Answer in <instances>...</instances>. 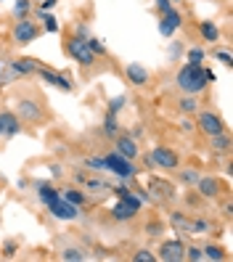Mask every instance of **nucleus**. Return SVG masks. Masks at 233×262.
Here are the masks:
<instances>
[{
	"instance_id": "nucleus-10",
	"label": "nucleus",
	"mask_w": 233,
	"mask_h": 262,
	"mask_svg": "<svg viewBox=\"0 0 233 262\" xmlns=\"http://www.w3.org/2000/svg\"><path fill=\"white\" fill-rule=\"evenodd\" d=\"M196 191L204 199H217V196H220V180H217V178H199Z\"/></svg>"
},
{
	"instance_id": "nucleus-40",
	"label": "nucleus",
	"mask_w": 233,
	"mask_h": 262,
	"mask_svg": "<svg viewBox=\"0 0 233 262\" xmlns=\"http://www.w3.org/2000/svg\"><path fill=\"white\" fill-rule=\"evenodd\" d=\"M77 37H88V24H77Z\"/></svg>"
},
{
	"instance_id": "nucleus-14",
	"label": "nucleus",
	"mask_w": 233,
	"mask_h": 262,
	"mask_svg": "<svg viewBox=\"0 0 233 262\" xmlns=\"http://www.w3.org/2000/svg\"><path fill=\"white\" fill-rule=\"evenodd\" d=\"M0 127H3V135H19L22 133V122H19L16 114L3 112L0 114Z\"/></svg>"
},
{
	"instance_id": "nucleus-31",
	"label": "nucleus",
	"mask_w": 233,
	"mask_h": 262,
	"mask_svg": "<svg viewBox=\"0 0 233 262\" xmlns=\"http://www.w3.org/2000/svg\"><path fill=\"white\" fill-rule=\"evenodd\" d=\"M85 167H90V169H106V162H103V157H88L85 159Z\"/></svg>"
},
{
	"instance_id": "nucleus-30",
	"label": "nucleus",
	"mask_w": 233,
	"mask_h": 262,
	"mask_svg": "<svg viewBox=\"0 0 233 262\" xmlns=\"http://www.w3.org/2000/svg\"><path fill=\"white\" fill-rule=\"evenodd\" d=\"M133 259H135V262H154V259H157V254L149 252V249H138V252L133 254Z\"/></svg>"
},
{
	"instance_id": "nucleus-23",
	"label": "nucleus",
	"mask_w": 233,
	"mask_h": 262,
	"mask_svg": "<svg viewBox=\"0 0 233 262\" xmlns=\"http://www.w3.org/2000/svg\"><path fill=\"white\" fill-rule=\"evenodd\" d=\"M85 188L88 191H112L114 186H109L103 180H96V178H85Z\"/></svg>"
},
{
	"instance_id": "nucleus-22",
	"label": "nucleus",
	"mask_w": 233,
	"mask_h": 262,
	"mask_svg": "<svg viewBox=\"0 0 233 262\" xmlns=\"http://www.w3.org/2000/svg\"><path fill=\"white\" fill-rule=\"evenodd\" d=\"M201 254H204V259H215V262H223V259H225V252L220 249V246H215V244L204 246V249H201Z\"/></svg>"
},
{
	"instance_id": "nucleus-42",
	"label": "nucleus",
	"mask_w": 233,
	"mask_h": 262,
	"mask_svg": "<svg viewBox=\"0 0 233 262\" xmlns=\"http://www.w3.org/2000/svg\"><path fill=\"white\" fill-rule=\"evenodd\" d=\"M56 6V0H45V3H43V11H48V8H53Z\"/></svg>"
},
{
	"instance_id": "nucleus-37",
	"label": "nucleus",
	"mask_w": 233,
	"mask_h": 262,
	"mask_svg": "<svg viewBox=\"0 0 233 262\" xmlns=\"http://www.w3.org/2000/svg\"><path fill=\"white\" fill-rule=\"evenodd\" d=\"M122 103H125V98H122V96H119V98H114V101H112V106H109V114H117V112L122 109Z\"/></svg>"
},
{
	"instance_id": "nucleus-25",
	"label": "nucleus",
	"mask_w": 233,
	"mask_h": 262,
	"mask_svg": "<svg viewBox=\"0 0 233 262\" xmlns=\"http://www.w3.org/2000/svg\"><path fill=\"white\" fill-rule=\"evenodd\" d=\"M199 172H196V169H183V172H180V180L185 183V186H196V183H199Z\"/></svg>"
},
{
	"instance_id": "nucleus-4",
	"label": "nucleus",
	"mask_w": 233,
	"mask_h": 262,
	"mask_svg": "<svg viewBox=\"0 0 233 262\" xmlns=\"http://www.w3.org/2000/svg\"><path fill=\"white\" fill-rule=\"evenodd\" d=\"M151 162H154V167L167 169V172H175V169L180 167L178 154L173 148H167V146H157V148H154L151 151Z\"/></svg>"
},
{
	"instance_id": "nucleus-32",
	"label": "nucleus",
	"mask_w": 233,
	"mask_h": 262,
	"mask_svg": "<svg viewBox=\"0 0 233 262\" xmlns=\"http://www.w3.org/2000/svg\"><path fill=\"white\" fill-rule=\"evenodd\" d=\"M151 186L157 188L162 196H173V186H170V183H164V180H151Z\"/></svg>"
},
{
	"instance_id": "nucleus-12",
	"label": "nucleus",
	"mask_w": 233,
	"mask_h": 262,
	"mask_svg": "<svg viewBox=\"0 0 233 262\" xmlns=\"http://www.w3.org/2000/svg\"><path fill=\"white\" fill-rule=\"evenodd\" d=\"M37 72H40V77L45 82H51V85H56L61 90H72V82H69L67 74H58V72H51V69H37Z\"/></svg>"
},
{
	"instance_id": "nucleus-11",
	"label": "nucleus",
	"mask_w": 233,
	"mask_h": 262,
	"mask_svg": "<svg viewBox=\"0 0 233 262\" xmlns=\"http://www.w3.org/2000/svg\"><path fill=\"white\" fill-rule=\"evenodd\" d=\"M135 214H138V207H133L130 202H125V199H119V204H114V209H112V217L119 220V223L133 220Z\"/></svg>"
},
{
	"instance_id": "nucleus-34",
	"label": "nucleus",
	"mask_w": 233,
	"mask_h": 262,
	"mask_svg": "<svg viewBox=\"0 0 233 262\" xmlns=\"http://www.w3.org/2000/svg\"><path fill=\"white\" fill-rule=\"evenodd\" d=\"M43 21H45V29H48V32H58V24H56V16H53V13H48V11H45Z\"/></svg>"
},
{
	"instance_id": "nucleus-27",
	"label": "nucleus",
	"mask_w": 233,
	"mask_h": 262,
	"mask_svg": "<svg viewBox=\"0 0 233 262\" xmlns=\"http://www.w3.org/2000/svg\"><path fill=\"white\" fill-rule=\"evenodd\" d=\"M188 230H191V233H209V223L207 220H191Z\"/></svg>"
},
{
	"instance_id": "nucleus-18",
	"label": "nucleus",
	"mask_w": 233,
	"mask_h": 262,
	"mask_svg": "<svg viewBox=\"0 0 233 262\" xmlns=\"http://www.w3.org/2000/svg\"><path fill=\"white\" fill-rule=\"evenodd\" d=\"M212 151H220V154L230 151V135H228L225 130L217 133V135H212Z\"/></svg>"
},
{
	"instance_id": "nucleus-21",
	"label": "nucleus",
	"mask_w": 233,
	"mask_h": 262,
	"mask_svg": "<svg viewBox=\"0 0 233 262\" xmlns=\"http://www.w3.org/2000/svg\"><path fill=\"white\" fill-rule=\"evenodd\" d=\"M58 193L64 196L69 204H74V207H82V204H85V193L77 191V188H67V191H58Z\"/></svg>"
},
{
	"instance_id": "nucleus-44",
	"label": "nucleus",
	"mask_w": 233,
	"mask_h": 262,
	"mask_svg": "<svg viewBox=\"0 0 233 262\" xmlns=\"http://www.w3.org/2000/svg\"><path fill=\"white\" fill-rule=\"evenodd\" d=\"M173 3H178V0H173Z\"/></svg>"
},
{
	"instance_id": "nucleus-2",
	"label": "nucleus",
	"mask_w": 233,
	"mask_h": 262,
	"mask_svg": "<svg viewBox=\"0 0 233 262\" xmlns=\"http://www.w3.org/2000/svg\"><path fill=\"white\" fill-rule=\"evenodd\" d=\"M207 85H209V77H207V69L201 67V64H185L178 72V88L183 90V93L199 96Z\"/></svg>"
},
{
	"instance_id": "nucleus-15",
	"label": "nucleus",
	"mask_w": 233,
	"mask_h": 262,
	"mask_svg": "<svg viewBox=\"0 0 233 262\" xmlns=\"http://www.w3.org/2000/svg\"><path fill=\"white\" fill-rule=\"evenodd\" d=\"M149 69L143 67V64H130L128 67V80L133 82V85H138V88H141V85H146L149 82Z\"/></svg>"
},
{
	"instance_id": "nucleus-16",
	"label": "nucleus",
	"mask_w": 233,
	"mask_h": 262,
	"mask_svg": "<svg viewBox=\"0 0 233 262\" xmlns=\"http://www.w3.org/2000/svg\"><path fill=\"white\" fill-rule=\"evenodd\" d=\"M19 114L24 119H29V122H40L43 119V109H40L35 101H22L19 103Z\"/></svg>"
},
{
	"instance_id": "nucleus-5",
	"label": "nucleus",
	"mask_w": 233,
	"mask_h": 262,
	"mask_svg": "<svg viewBox=\"0 0 233 262\" xmlns=\"http://www.w3.org/2000/svg\"><path fill=\"white\" fill-rule=\"evenodd\" d=\"M37 35H40L37 24H35V21H29V19H19V21H16V27H13V32H11L13 42H19V45H29V42H35V40H37Z\"/></svg>"
},
{
	"instance_id": "nucleus-13",
	"label": "nucleus",
	"mask_w": 233,
	"mask_h": 262,
	"mask_svg": "<svg viewBox=\"0 0 233 262\" xmlns=\"http://www.w3.org/2000/svg\"><path fill=\"white\" fill-rule=\"evenodd\" d=\"M117 154L133 162L141 151H138V143L133 141V138H128V135H125V138H117Z\"/></svg>"
},
{
	"instance_id": "nucleus-17",
	"label": "nucleus",
	"mask_w": 233,
	"mask_h": 262,
	"mask_svg": "<svg viewBox=\"0 0 233 262\" xmlns=\"http://www.w3.org/2000/svg\"><path fill=\"white\" fill-rule=\"evenodd\" d=\"M178 109L185 114V117H191V114H196L199 112V98L194 96V93H185L180 101H178Z\"/></svg>"
},
{
	"instance_id": "nucleus-8",
	"label": "nucleus",
	"mask_w": 233,
	"mask_h": 262,
	"mask_svg": "<svg viewBox=\"0 0 233 262\" xmlns=\"http://www.w3.org/2000/svg\"><path fill=\"white\" fill-rule=\"evenodd\" d=\"M183 254H185L183 241H164L157 259H162V262H183Z\"/></svg>"
},
{
	"instance_id": "nucleus-35",
	"label": "nucleus",
	"mask_w": 233,
	"mask_h": 262,
	"mask_svg": "<svg viewBox=\"0 0 233 262\" xmlns=\"http://www.w3.org/2000/svg\"><path fill=\"white\" fill-rule=\"evenodd\" d=\"M201 58H204V51L201 48H191L188 51V64H201Z\"/></svg>"
},
{
	"instance_id": "nucleus-29",
	"label": "nucleus",
	"mask_w": 233,
	"mask_h": 262,
	"mask_svg": "<svg viewBox=\"0 0 233 262\" xmlns=\"http://www.w3.org/2000/svg\"><path fill=\"white\" fill-rule=\"evenodd\" d=\"M85 40H88V48L96 53V56H103V53H106V45H103L101 40H96V37H85Z\"/></svg>"
},
{
	"instance_id": "nucleus-24",
	"label": "nucleus",
	"mask_w": 233,
	"mask_h": 262,
	"mask_svg": "<svg viewBox=\"0 0 233 262\" xmlns=\"http://www.w3.org/2000/svg\"><path fill=\"white\" fill-rule=\"evenodd\" d=\"M103 133H106V135H117V133H119V125H117L114 114H106V119H103Z\"/></svg>"
},
{
	"instance_id": "nucleus-1",
	"label": "nucleus",
	"mask_w": 233,
	"mask_h": 262,
	"mask_svg": "<svg viewBox=\"0 0 233 262\" xmlns=\"http://www.w3.org/2000/svg\"><path fill=\"white\" fill-rule=\"evenodd\" d=\"M37 193H40V202L45 204V209H48L56 220H77V217H80V207L69 204L56 188L48 186V183H40Z\"/></svg>"
},
{
	"instance_id": "nucleus-26",
	"label": "nucleus",
	"mask_w": 233,
	"mask_h": 262,
	"mask_svg": "<svg viewBox=\"0 0 233 262\" xmlns=\"http://www.w3.org/2000/svg\"><path fill=\"white\" fill-rule=\"evenodd\" d=\"M61 259H67V262H82L85 254L80 249H64V252H61Z\"/></svg>"
},
{
	"instance_id": "nucleus-6",
	"label": "nucleus",
	"mask_w": 233,
	"mask_h": 262,
	"mask_svg": "<svg viewBox=\"0 0 233 262\" xmlns=\"http://www.w3.org/2000/svg\"><path fill=\"white\" fill-rule=\"evenodd\" d=\"M103 162H106V169H109V172H114V175H119V178H133V175H135L133 162L125 159V157H119L117 151L109 154V157H103Z\"/></svg>"
},
{
	"instance_id": "nucleus-41",
	"label": "nucleus",
	"mask_w": 233,
	"mask_h": 262,
	"mask_svg": "<svg viewBox=\"0 0 233 262\" xmlns=\"http://www.w3.org/2000/svg\"><path fill=\"white\" fill-rule=\"evenodd\" d=\"M183 130H185V133H191V130H194V122L185 119V122H183Z\"/></svg>"
},
{
	"instance_id": "nucleus-36",
	"label": "nucleus",
	"mask_w": 233,
	"mask_h": 262,
	"mask_svg": "<svg viewBox=\"0 0 233 262\" xmlns=\"http://www.w3.org/2000/svg\"><path fill=\"white\" fill-rule=\"evenodd\" d=\"M215 56H217V61H223L225 67H233V58H230V53H228V51H217Z\"/></svg>"
},
{
	"instance_id": "nucleus-19",
	"label": "nucleus",
	"mask_w": 233,
	"mask_h": 262,
	"mask_svg": "<svg viewBox=\"0 0 233 262\" xmlns=\"http://www.w3.org/2000/svg\"><path fill=\"white\" fill-rule=\"evenodd\" d=\"M13 72L16 74H35L37 67H35V58H19V61H13Z\"/></svg>"
},
{
	"instance_id": "nucleus-33",
	"label": "nucleus",
	"mask_w": 233,
	"mask_h": 262,
	"mask_svg": "<svg viewBox=\"0 0 233 262\" xmlns=\"http://www.w3.org/2000/svg\"><path fill=\"white\" fill-rule=\"evenodd\" d=\"M29 8H32V3H29V0H16V16H19V19H27Z\"/></svg>"
},
{
	"instance_id": "nucleus-28",
	"label": "nucleus",
	"mask_w": 233,
	"mask_h": 262,
	"mask_svg": "<svg viewBox=\"0 0 233 262\" xmlns=\"http://www.w3.org/2000/svg\"><path fill=\"white\" fill-rule=\"evenodd\" d=\"M183 259L201 262V259H204V254H201V249H199V246H185V254H183Z\"/></svg>"
},
{
	"instance_id": "nucleus-20",
	"label": "nucleus",
	"mask_w": 233,
	"mask_h": 262,
	"mask_svg": "<svg viewBox=\"0 0 233 262\" xmlns=\"http://www.w3.org/2000/svg\"><path fill=\"white\" fill-rule=\"evenodd\" d=\"M201 37H204L207 42H217V40H220V29H217L212 21H201Z\"/></svg>"
},
{
	"instance_id": "nucleus-9",
	"label": "nucleus",
	"mask_w": 233,
	"mask_h": 262,
	"mask_svg": "<svg viewBox=\"0 0 233 262\" xmlns=\"http://www.w3.org/2000/svg\"><path fill=\"white\" fill-rule=\"evenodd\" d=\"M180 24H183V16L175 11V8H170V11H164L162 13V21H159V32L164 35V37H173L178 29H180Z\"/></svg>"
},
{
	"instance_id": "nucleus-7",
	"label": "nucleus",
	"mask_w": 233,
	"mask_h": 262,
	"mask_svg": "<svg viewBox=\"0 0 233 262\" xmlns=\"http://www.w3.org/2000/svg\"><path fill=\"white\" fill-rule=\"evenodd\" d=\"M196 125H199V130H201V133H204V135H209V138L225 130L223 119L217 117L215 112H201V114H199V119H196Z\"/></svg>"
},
{
	"instance_id": "nucleus-38",
	"label": "nucleus",
	"mask_w": 233,
	"mask_h": 262,
	"mask_svg": "<svg viewBox=\"0 0 233 262\" xmlns=\"http://www.w3.org/2000/svg\"><path fill=\"white\" fill-rule=\"evenodd\" d=\"M157 8L164 13V11H170V8H173V0H157Z\"/></svg>"
},
{
	"instance_id": "nucleus-3",
	"label": "nucleus",
	"mask_w": 233,
	"mask_h": 262,
	"mask_svg": "<svg viewBox=\"0 0 233 262\" xmlns=\"http://www.w3.org/2000/svg\"><path fill=\"white\" fill-rule=\"evenodd\" d=\"M64 48H67V53L74 58V61H80L82 67H90V64H96V53H93L90 48H88V40L85 37H69L67 42H64Z\"/></svg>"
},
{
	"instance_id": "nucleus-39",
	"label": "nucleus",
	"mask_w": 233,
	"mask_h": 262,
	"mask_svg": "<svg viewBox=\"0 0 233 262\" xmlns=\"http://www.w3.org/2000/svg\"><path fill=\"white\" fill-rule=\"evenodd\" d=\"M146 233H149V236H159V233H162V228H159L157 223H154V225H149V228H146Z\"/></svg>"
},
{
	"instance_id": "nucleus-43",
	"label": "nucleus",
	"mask_w": 233,
	"mask_h": 262,
	"mask_svg": "<svg viewBox=\"0 0 233 262\" xmlns=\"http://www.w3.org/2000/svg\"><path fill=\"white\" fill-rule=\"evenodd\" d=\"M0 135H3V127H0Z\"/></svg>"
}]
</instances>
